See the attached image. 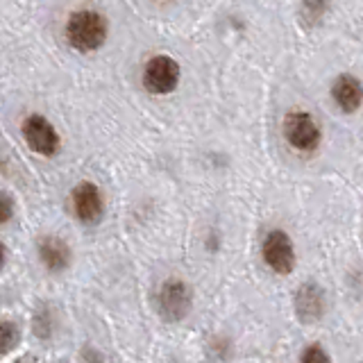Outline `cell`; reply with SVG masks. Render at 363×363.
<instances>
[{"mask_svg":"<svg viewBox=\"0 0 363 363\" xmlns=\"http://www.w3.org/2000/svg\"><path fill=\"white\" fill-rule=\"evenodd\" d=\"M281 130H284V139H286V143L300 152H313L323 139L320 125H318V121L304 109L289 111L286 116H284Z\"/></svg>","mask_w":363,"mask_h":363,"instance_id":"3","label":"cell"},{"mask_svg":"<svg viewBox=\"0 0 363 363\" xmlns=\"http://www.w3.org/2000/svg\"><path fill=\"white\" fill-rule=\"evenodd\" d=\"M261 252H264L266 264L275 272H279V275H289V272L295 268V250H293V241L289 238L286 232L272 230L264 238Z\"/></svg>","mask_w":363,"mask_h":363,"instance_id":"6","label":"cell"},{"mask_svg":"<svg viewBox=\"0 0 363 363\" xmlns=\"http://www.w3.org/2000/svg\"><path fill=\"white\" fill-rule=\"evenodd\" d=\"M102 209V196L96 184L91 182H79V184L73 189V211L82 223H98Z\"/></svg>","mask_w":363,"mask_h":363,"instance_id":"7","label":"cell"},{"mask_svg":"<svg viewBox=\"0 0 363 363\" xmlns=\"http://www.w3.org/2000/svg\"><path fill=\"white\" fill-rule=\"evenodd\" d=\"M191 309V291L182 279H168L159 289V313L166 320L177 323Z\"/></svg>","mask_w":363,"mask_h":363,"instance_id":"5","label":"cell"},{"mask_svg":"<svg viewBox=\"0 0 363 363\" xmlns=\"http://www.w3.org/2000/svg\"><path fill=\"white\" fill-rule=\"evenodd\" d=\"M23 139L30 145L32 152L41 157H52L60 150V134H57L55 125L41 116V113H32L23 121Z\"/></svg>","mask_w":363,"mask_h":363,"instance_id":"4","label":"cell"},{"mask_svg":"<svg viewBox=\"0 0 363 363\" xmlns=\"http://www.w3.org/2000/svg\"><path fill=\"white\" fill-rule=\"evenodd\" d=\"M39 255L48 270H64L68 264H71V247L57 236L43 238L39 243Z\"/></svg>","mask_w":363,"mask_h":363,"instance_id":"10","label":"cell"},{"mask_svg":"<svg viewBox=\"0 0 363 363\" xmlns=\"http://www.w3.org/2000/svg\"><path fill=\"white\" fill-rule=\"evenodd\" d=\"M302 363H329V357L325 354V350H323V347L311 345V347H306V350H304Z\"/></svg>","mask_w":363,"mask_h":363,"instance_id":"13","label":"cell"},{"mask_svg":"<svg viewBox=\"0 0 363 363\" xmlns=\"http://www.w3.org/2000/svg\"><path fill=\"white\" fill-rule=\"evenodd\" d=\"M295 309L302 323H313L325 313V295L315 284H304L295 295Z\"/></svg>","mask_w":363,"mask_h":363,"instance_id":"9","label":"cell"},{"mask_svg":"<svg viewBox=\"0 0 363 363\" xmlns=\"http://www.w3.org/2000/svg\"><path fill=\"white\" fill-rule=\"evenodd\" d=\"M64 37H66V43L77 52H82V55L96 52L107 43L109 21L98 9H89V7L77 9L66 18Z\"/></svg>","mask_w":363,"mask_h":363,"instance_id":"1","label":"cell"},{"mask_svg":"<svg viewBox=\"0 0 363 363\" xmlns=\"http://www.w3.org/2000/svg\"><path fill=\"white\" fill-rule=\"evenodd\" d=\"M3 264H5V245L0 243V266H3Z\"/></svg>","mask_w":363,"mask_h":363,"instance_id":"15","label":"cell"},{"mask_svg":"<svg viewBox=\"0 0 363 363\" xmlns=\"http://www.w3.org/2000/svg\"><path fill=\"white\" fill-rule=\"evenodd\" d=\"M182 68L170 55H155L145 62L141 82L143 89L152 96H168L179 86Z\"/></svg>","mask_w":363,"mask_h":363,"instance_id":"2","label":"cell"},{"mask_svg":"<svg viewBox=\"0 0 363 363\" xmlns=\"http://www.w3.org/2000/svg\"><path fill=\"white\" fill-rule=\"evenodd\" d=\"M11 213H14V204L5 193H0V225H5L11 218Z\"/></svg>","mask_w":363,"mask_h":363,"instance_id":"14","label":"cell"},{"mask_svg":"<svg viewBox=\"0 0 363 363\" xmlns=\"http://www.w3.org/2000/svg\"><path fill=\"white\" fill-rule=\"evenodd\" d=\"M332 98L336 102V107L343 113H357L361 109V102H363L361 82L350 73L338 75L334 86H332Z\"/></svg>","mask_w":363,"mask_h":363,"instance_id":"8","label":"cell"},{"mask_svg":"<svg viewBox=\"0 0 363 363\" xmlns=\"http://www.w3.org/2000/svg\"><path fill=\"white\" fill-rule=\"evenodd\" d=\"M329 5L332 0H302L300 3V18L306 28H313V26H320L323 18L327 16Z\"/></svg>","mask_w":363,"mask_h":363,"instance_id":"11","label":"cell"},{"mask_svg":"<svg viewBox=\"0 0 363 363\" xmlns=\"http://www.w3.org/2000/svg\"><path fill=\"white\" fill-rule=\"evenodd\" d=\"M18 327L14 323H0V354L7 352L18 343Z\"/></svg>","mask_w":363,"mask_h":363,"instance_id":"12","label":"cell"}]
</instances>
